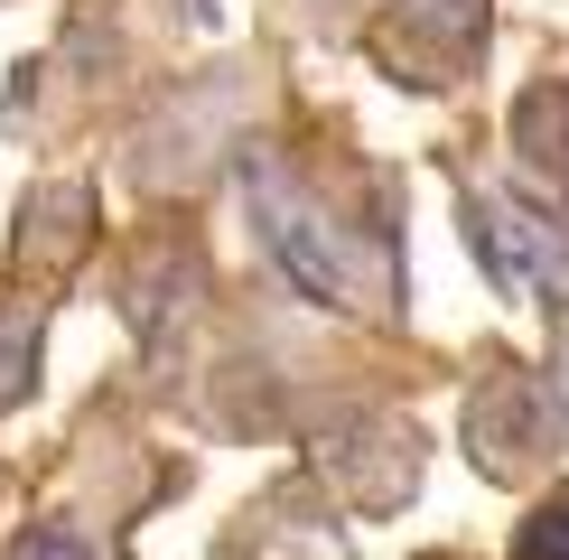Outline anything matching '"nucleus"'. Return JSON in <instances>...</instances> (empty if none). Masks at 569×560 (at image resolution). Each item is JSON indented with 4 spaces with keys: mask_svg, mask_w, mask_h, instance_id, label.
<instances>
[{
    "mask_svg": "<svg viewBox=\"0 0 569 560\" xmlns=\"http://www.w3.org/2000/svg\"><path fill=\"white\" fill-rule=\"evenodd\" d=\"M523 159H541L551 178H569V84L523 103Z\"/></svg>",
    "mask_w": 569,
    "mask_h": 560,
    "instance_id": "f257e3e1",
    "label": "nucleus"
},
{
    "mask_svg": "<svg viewBox=\"0 0 569 560\" xmlns=\"http://www.w3.org/2000/svg\"><path fill=\"white\" fill-rule=\"evenodd\" d=\"M513 560H569V486L560 496H541L523 513V532H513Z\"/></svg>",
    "mask_w": 569,
    "mask_h": 560,
    "instance_id": "f03ea898",
    "label": "nucleus"
},
{
    "mask_svg": "<svg viewBox=\"0 0 569 560\" xmlns=\"http://www.w3.org/2000/svg\"><path fill=\"white\" fill-rule=\"evenodd\" d=\"M19 560H93V551H84V532L47 523V532H29V542H19Z\"/></svg>",
    "mask_w": 569,
    "mask_h": 560,
    "instance_id": "7ed1b4c3",
    "label": "nucleus"
}]
</instances>
